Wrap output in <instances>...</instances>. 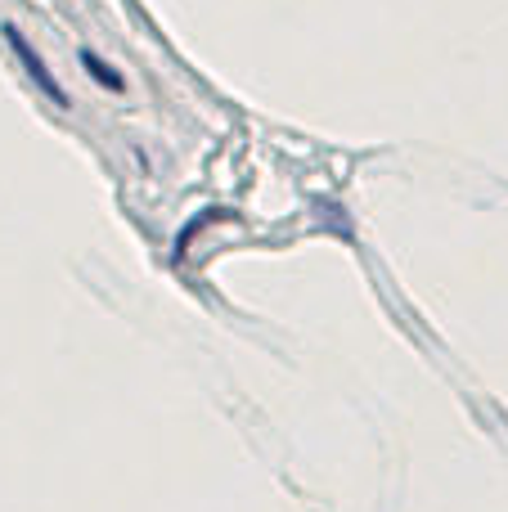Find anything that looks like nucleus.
Masks as SVG:
<instances>
[{"label":"nucleus","mask_w":508,"mask_h":512,"mask_svg":"<svg viewBox=\"0 0 508 512\" xmlns=\"http://www.w3.org/2000/svg\"><path fill=\"white\" fill-rule=\"evenodd\" d=\"M0 32H5L9 50H14V54H18V63H23V68H27V77H32V81H36V86H41V90H45V95H50V99H54V104H59V108H68V95H63V86H59V81H54V77H50V68H45V59H41V54H36V50H32V45H27V36H23V32H18V27H14V23H5V27H0Z\"/></svg>","instance_id":"obj_1"},{"label":"nucleus","mask_w":508,"mask_h":512,"mask_svg":"<svg viewBox=\"0 0 508 512\" xmlns=\"http://www.w3.org/2000/svg\"><path fill=\"white\" fill-rule=\"evenodd\" d=\"M81 63H86V68H90V77H95L99 86H108V90H122V72H113V68H108V63L99 59L95 50H81Z\"/></svg>","instance_id":"obj_2"}]
</instances>
